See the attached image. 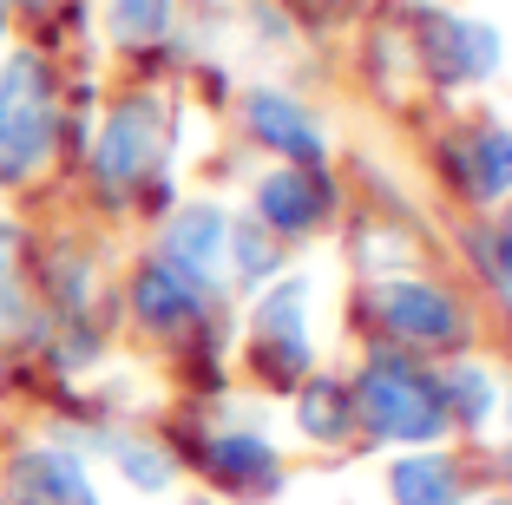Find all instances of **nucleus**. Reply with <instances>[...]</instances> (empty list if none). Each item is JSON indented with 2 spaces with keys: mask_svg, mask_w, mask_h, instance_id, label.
<instances>
[{
  "mask_svg": "<svg viewBox=\"0 0 512 505\" xmlns=\"http://www.w3.org/2000/svg\"><path fill=\"white\" fill-rule=\"evenodd\" d=\"M224 250H230V263H237V276H243V283H263V276L276 269V243L263 237L256 223H237Z\"/></svg>",
  "mask_w": 512,
  "mask_h": 505,
  "instance_id": "6ab92c4d",
  "label": "nucleus"
},
{
  "mask_svg": "<svg viewBox=\"0 0 512 505\" xmlns=\"http://www.w3.org/2000/svg\"><path fill=\"white\" fill-rule=\"evenodd\" d=\"M388 499L394 505H460L467 486H460V466L440 460V453H407V460L388 466Z\"/></svg>",
  "mask_w": 512,
  "mask_h": 505,
  "instance_id": "4468645a",
  "label": "nucleus"
},
{
  "mask_svg": "<svg viewBox=\"0 0 512 505\" xmlns=\"http://www.w3.org/2000/svg\"><path fill=\"white\" fill-rule=\"evenodd\" d=\"M335 191L329 178H322L316 164H283V171H270V178L256 184V217H263V230H276V237H302V230H316L322 217H329Z\"/></svg>",
  "mask_w": 512,
  "mask_h": 505,
  "instance_id": "0eeeda50",
  "label": "nucleus"
},
{
  "mask_svg": "<svg viewBox=\"0 0 512 505\" xmlns=\"http://www.w3.org/2000/svg\"><path fill=\"white\" fill-rule=\"evenodd\" d=\"M480 250H486V276H493V283H506V289H512V217L499 223L493 237H480Z\"/></svg>",
  "mask_w": 512,
  "mask_h": 505,
  "instance_id": "412c9836",
  "label": "nucleus"
},
{
  "mask_svg": "<svg viewBox=\"0 0 512 505\" xmlns=\"http://www.w3.org/2000/svg\"><path fill=\"white\" fill-rule=\"evenodd\" d=\"M414 33H421V60H427V73H434L440 86H473V79L499 73V60H506L499 27L467 20V14H421Z\"/></svg>",
  "mask_w": 512,
  "mask_h": 505,
  "instance_id": "39448f33",
  "label": "nucleus"
},
{
  "mask_svg": "<svg viewBox=\"0 0 512 505\" xmlns=\"http://www.w3.org/2000/svg\"><path fill=\"white\" fill-rule=\"evenodd\" d=\"M224 243H230L224 210L191 204V210H178V217H171V230H165V263H171V269H184L191 283L211 289L217 263H224Z\"/></svg>",
  "mask_w": 512,
  "mask_h": 505,
  "instance_id": "ddd939ff",
  "label": "nucleus"
},
{
  "mask_svg": "<svg viewBox=\"0 0 512 505\" xmlns=\"http://www.w3.org/2000/svg\"><path fill=\"white\" fill-rule=\"evenodd\" d=\"M204 473L237 499H263L283 479V460L263 433H217V440H204Z\"/></svg>",
  "mask_w": 512,
  "mask_h": 505,
  "instance_id": "9d476101",
  "label": "nucleus"
},
{
  "mask_svg": "<svg viewBox=\"0 0 512 505\" xmlns=\"http://www.w3.org/2000/svg\"><path fill=\"white\" fill-rule=\"evenodd\" d=\"M506 479H512V446H506Z\"/></svg>",
  "mask_w": 512,
  "mask_h": 505,
  "instance_id": "5701e85b",
  "label": "nucleus"
},
{
  "mask_svg": "<svg viewBox=\"0 0 512 505\" xmlns=\"http://www.w3.org/2000/svg\"><path fill=\"white\" fill-rule=\"evenodd\" d=\"M132 315L145 328H158V335H171V328H191L197 315H204V283H191L184 269H171L165 256L158 263H145L132 276Z\"/></svg>",
  "mask_w": 512,
  "mask_h": 505,
  "instance_id": "9b49d317",
  "label": "nucleus"
},
{
  "mask_svg": "<svg viewBox=\"0 0 512 505\" xmlns=\"http://www.w3.org/2000/svg\"><path fill=\"white\" fill-rule=\"evenodd\" d=\"M165 145H171V112L151 99V92H132V99H119L106 112V125H99L92 178L106 184L112 197H125L165 164Z\"/></svg>",
  "mask_w": 512,
  "mask_h": 505,
  "instance_id": "7ed1b4c3",
  "label": "nucleus"
},
{
  "mask_svg": "<svg viewBox=\"0 0 512 505\" xmlns=\"http://www.w3.org/2000/svg\"><path fill=\"white\" fill-rule=\"evenodd\" d=\"M302 302H309V283H276L270 296L256 302V342L250 361L263 381L289 387L309 374V328H302Z\"/></svg>",
  "mask_w": 512,
  "mask_h": 505,
  "instance_id": "423d86ee",
  "label": "nucleus"
},
{
  "mask_svg": "<svg viewBox=\"0 0 512 505\" xmlns=\"http://www.w3.org/2000/svg\"><path fill=\"white\" fill-rule=\"evenodd\" d=\"M106 27H112L119 46H151V40L171 33V0H112Z\"/></svg>",
  "mask_w": 512,
  "mask_h": 505,
  "instance_id": "f3484780",
  "label": "nucleus"
},
{
  "mask_svg": "<svg viewBox=\"0 0 512 505\" xmlns=\"http://www.w3.org/2000/svg\"><path fill=\"white\" fill-rule=\"evenodd\" d=\"M348 394H355V414H362V427L375 440L427 446V440L447 433V407H440L434 374H421L407 355H375Z\"/></svg>",
  "mask_w": 512,
  "mask_h": 505,
  "instance_id": "f257e3e1",
  "label": "nucleus"
},
{
  "mask_svg": "<svg viewBox=\"0 0 512 505\" xmlns=\"http://www.w3.org/2000/svg\"><path fill=\"white\" fill-rule=\"evenodd\" d=\"M60 105H53V73L40 53H14L0 66V184H27L53 151Z\"/></svg>",
  "mask_w": 512,
  "mask_h": 505,
  "instance_id": "f03ea898",
  "label": "nucleus"
},
{
  "mask_svg": "<svg viewBox=\"0 0 512 505\" xmlns=\"http://www.w3.org/2000/svg\"><path fill=\"white\" fill-rule=\"evenodd\" d=\"M112 460H119V473L132 479L138 492H165L171 473H178L171 453H165V446H151V440H112Z\"/></svg>",
  "mask_w": 512,
  "mask_h": 505,
  "instance_id": "a211bd4d",
  "label": "nucleus"
},
{
  "mask_svg": "<svg viewBox=\"0 0 512 505\" xmlns=\"http://www.w3.org/2000/svg\"><path fill=\"white\" fill-rule=\"evenodd\" d=\"M493 505H512V499H493Z\"/></svg>",
  "mask_w": 512,
  "mask_h": 505,
  "instance_id": "393cba45",
  "label": "nucleus"
},
{
  "mask_svg": "<svg viewBox=\"0 0 512 505\" xmlns=\"http://www.w3.org/2000/svg\"><path fill=\"white\" fill-rule=\"evenodd\" d=\"M440 387V407H447V427H486V414H493V374L486 368H447L434 374Z\"/></svg>",
  "mask_w": 512,
  "mask_h": 505,
  "instance_id": "dca6fc26",
  "label": "nucleus"
},
{
  "mask_svg": "<svg viewBox=\"0 0 512 505\" xmlns=\"http://www.w3.org/2000/svg\"><path fill=\"white\" fill-rule=\"evenodd\" d=\"M440 164H447V178L460 184L473 204L512 197V132H499V125H480V132H467V138H447Z\"/></svg>",
  "mask_w": 512,
  "mask_h": 505,
  "instance_id": "1a4fd4ad",
  "label": "nucleus"
},
{
  "mask_svg": "<svg viewBox=\"0 0 512 505\" xmlns=\"http://www.w3.org/2000/svg\"><path fill=\"white\" fill-rule=\"evenodd\" d=\"M14 230H0V335H14L27 322V289H20V269H14Z\"/></svg>",
  "mask_w": 512,
  "mask_h": 505,
  "instance_id": "aec40b11",
  "label": "nucleus"
},
{
  "mask_svg": "<svg viewBox=\"0 0 512 505\" xmlns=\"http://www.w3.org/2000/svg\"><path fill=\"white\" fill-rule=\"evenodd\" d=\"M7 505H99V492L66 446H27L7 466Z\"/></svg>",
  "mask_w": 512,
  "mask_h": 505,
  "instance_id": "6e6552de",
  "label": "nucleus"
},
{
  "mask_svg": "<svg viewBox=\"0 0 512 505\" xmlns=\"http://www.w3.org/2000/svg\"><path fill=\"white\" fill-rule=\"evenodd\" d=\"M184 505H204V499H184Z\"/></svg>",
  "mask_w": 512,
  "mask_h": 505,
  "instance_id": "b1692460",
  "label": "nucleus"
},
{
  "mask_svg": "<svg viewBox=\"0 0 512 505\" xmlns=\"http://www.w3.org/2000/svg\"><path fill=\"white\" fill-rule=\"evenodd\" d=\"M296 427L309 433V440H342V433L355 427V394H348L342 381H302Z\"/></svg>",
  "mask_w": 512,
  "mask_h": 505,
  "instance_id": "2eb2a0df",
  "label": "nucleus"
},
{
  "mask_svg": "<svg viewBox=\"0 0 512 505\" xmlns=\"http://www.w3.org/2000/svg\"><path fill=\"white\" fill-rule=\"evenodd\" d=\"M243 119H250L256 145L283 151L289 164H322V132L296 99H283V92H250V99H243Z\"/></svg>",
  "mask_w": 512,
  "mask_h": 505,
  "instance_id": "f8f14e48",
  "label": "nucleus"
},
{
  "mask_svg": "<svg viewBox=\"0 0 512 505\" xmlns=\"http://www.w3.org/2000/svg\"><path fill=\"white\" fill-rule=\"evenodd\" d=\"M0 33H7V0H0Z\"/></svg>",
  "mask_w": 512,
  "mask_h": 505,
  "instance_id": "4be33fe9",
  "label": "nucleus"
},
{
  "mask_svg": "<svg viewBox=\"0 0 512 505\" xmlns=\"http://www.w3.org/2000/svg\"><path fill=\"white\" fill-rule=\"evenodd\" d=\"M368 309L407 348H460L467 342V309L434 283H375Z\"/></svg>",
  "mask_w": 512,
  "mask_h": 505,
  "instance_id": "20e7f679",
  "label": "nucleus"
}]
</instances>
